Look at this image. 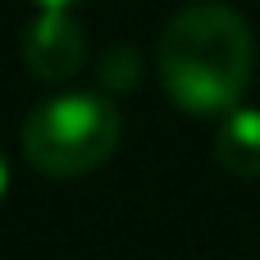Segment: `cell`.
Wrapping results in <instances>:
<instances>
[{"label":"cell","mask_w":260,"mask_h":260,"mask_svg":"<svg viewBox=\"0 0 260 260\" xmlns=\"http://www.w3.org/2000/svg\"><path fill=\"white\" fill-rule=\"evenodd\" d=\"M5 192H9V165H5V151H0V201H5Z\"/></svg>","instance_id":"8992f818"},{"label":"cell","mask_w":260,"mask_h":260,"mask_svg":"<svg viewBox=\"0 0 260 260\" xmlns=\"http://www.w3.org/2000/svg\"><path fill=\"white\" fill-rule=\"evenodd\" d=\"M87 59L82 23L69 9H41L23 32V64L37 82H69Z\"/></svg>","instance_id":"3957f363"},{"label":"cell","mask_w":260,"mask_h":260,"mask_svg":"<svg viewBox=\"0 0 260 260\" xmlns=\"http://www.w3.org/2000/svg\"><path fill=\"white\" fill-rule=\"evenodd\" d=\"M215 165L233 178H260V110L233 105L215 128Z\"/></svg>","instance_id":"277c9868"},{"label":"cell","mask_w":260,"mask_h":260,"mask_svg":"<svg viewBox=\"0 0 260 260\" xmlns=\"http://www.w3.org/2000/svg\"><path fill=\"white\" fill-rule=\"evenodd\" d=\"M123 137V114L114 101L91 91H64L41 101L23 119V155L46 178H87L96 174Z\"/></svg>","instance_id":"7a4b0ae2"},{"label":"cell","mask_w":260,"mask_h":260,"mask_svg":"<svg viewBox=\"0 0 260 260\" xmlns=\"http://www.w3.org/2000/svg\"><path fill=\"white\" fill-rule=\"evenodd\" d=\"M251 64H256L251 27L233 5L219 0L183 5L165 23L155 46V73L165 96L197 119H224L233 105H242Z\"/></svg>","instance_id":"6da1fadb"},{"label":"cell","mask_w":260,"mask_h":260,"mask_svg":"<svg viewBox=\"0 0 260 260\" xmlns=\"http://www.w3.org/2000/svg\"><path fill=\"white\" fill-rule=\"evenodd\" d=\"M37 9H73V5H82V0H32Z\"/></svg>","instance_id":"5b68a950"}]
</instances>
